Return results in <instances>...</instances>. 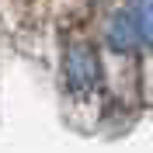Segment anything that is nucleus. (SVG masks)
<instances>
[{"label":"nucleus","mask_w":153,"mask_h":153,"mask_svg":"<svg viewBox=\"0 0 153 153\" xmlns=\"http://www.w3.org/2000/svg\"><path fill=\"white\" fill-rule=\"evenodd\" d=\"M63 66H66V80L73 91H87L97 84V56L87 42H70Z\"/></svg>","instance_id":"obj_1"},{"label":"nucleus","mask_w":153,"mask_h":153,"mask_svg":"<svg viewBox=\"0 0 153 153\" xmlns=\"http://www.w3.org/2000/svg\"><path fill=\"white\" fill-rule=\"evenodd\" d=\"M108 45L115 52H136V49L143 45L139 42V31L132 25V14H115L111 25H108Z\"/></svg>","instance_id":"obj_2"},{"label":"nucleus","mask_w":153,"mask_h":153,"mask_svg":"<svg viewBox=\"0 0 153 153\" xmlns=\"http://www.w3.org/2000/svg\"><path fill=\"white\" fill-rule=\"evenodd\" d=\"M132 25L139 31V42L153 49V0H132Z\"/></svg>","instance_id":"obj_3"}]
</instances>
